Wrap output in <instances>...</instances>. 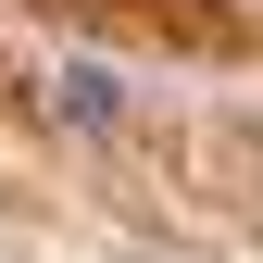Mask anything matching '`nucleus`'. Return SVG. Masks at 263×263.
Wrapping results in <instances>:
<instances>
[{"label": "nucleus", "mask_w": 263, "mask_h": 263, "mask_svg": "<svg viewBox=\"0 0 263 263\" xmlns=\"http://www.w3.org/2000/svg\"><path fill=\"white\" fill-rule=\"evenodd\" d=\"M50 113H76V125H113V113H125V88L101 76V63H63V76H50Z\"/></svg>", "instance_id": "obj_1"}]
</instances>
